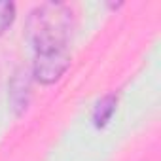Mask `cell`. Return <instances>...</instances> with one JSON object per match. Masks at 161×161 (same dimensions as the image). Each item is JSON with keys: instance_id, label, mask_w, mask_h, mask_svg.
<instances>
[{"instance_id": "1", "label": "cell", "mask_w": 161, "mask_h": 161, "mask_svg": "<svg viewBox=\"0 0 161 161\" xmlns=\"http://www.w3.org/2000/svg\"><path fill=\"white\" fill-rule=\"evenodd\" d=\"M74 29V12L64 2H44L36 6L25 25L34 53L68 49Z\"/></svg>"}, {"instance_id": "2", "label": "cell", "mask_w": 161, "mask_h": 161, "mask_svg": "<svg viewBox=\"0 0 161 161\" xmlns=\"http://www.w3.org/2000/svg\"><path fill=\"white\" fill-rule=\"evenodd\" d=\"M70 66V53L68 49L63 51H47V53H34L32 63V78L44 86H51L68 70Z\"/></svg>"}, {"instance_id": "3", "label": "cell", "mask_w": 161, "mask_h": 161, "mask_svg": "<svg viewBox=\"0 0 161 161\" xmlns=\"http://www.w3.org/2000/svg\"><path fill=\"white\" fill-rule=\"evenodd\" d=\"M31 82H32V74L21 66L14 72L10 80V106L15 116H23L29 108L31 103Z\"/></svg>"}, {"instance_id": "4", "label": "cell", "mask_w": 161, "mask_h": 161, "mask_svg": "<svg viewBox=\"0 0 161 161\" xmlns=\"http://www.w3.org/2000/svg\"><path fill=\"white\" fill-rule=\"evenodd\" d=\"M116 104H118V97L116 95H104L97 104H95V110H93V125L97 127V129H101V127H104L108 121H110V118L114 116V112H116Z\"/></svg>"}, {"instance_id": "5", "label": "cell", "mask_w": 161, "mask_h": 161, "mask_svg": "<svg viewBox=\"0 0 161 161\" xmlns=\"http://www.w3.org/2000/svg\"><path fill=\"white\" fill-rule=\"evenodd\" d=\"M15 19V4L8 0H0V36H2Z\"/></svg>"}]
</instances>
